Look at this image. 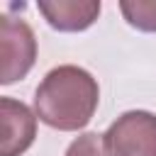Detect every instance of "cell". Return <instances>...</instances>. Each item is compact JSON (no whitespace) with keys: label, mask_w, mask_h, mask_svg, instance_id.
<instances>
[{"label":"cell","mask_w":156,"mask_h":156,"mask_svg":"<svg viewBox=\"0 0 156 156\" xmlns=\"http://www.w3.org/2000/svg\"><path fill=\"white\" fill-rule=\"evenodd\" d=\"M66 156H107L102 134H95V132L80 134L78 139L71 141V146L66 149Z\"/></svg>","instance_id":"obj_7"},{"label":"cell","mask_w":156,"mask_h":156,"mask_svg":"<svg viewBox=\"0 0 156 156\" xmlns=\"http://www.w3.org/2000/svg\"><path fill=\"white\" fill-rule=\"evenodd\" d=\"M37 7L44 20L58 32H83L100 15V2L95 0H51L39 2Z\"/></svg>","instance_id":"obj_5"},{"label":"cell","mask_w":156,"mask_h":156,"mask_svg":"<svg viewBox=\"0 0 156 156\" xmlns=\"http://www.w3.org/2000/svg\"><path fill=\"white\" fill-rule=\"evenodd\" d=\"M119 10L132 27H136L141 32H156V0L119 2Z\"/></svg>","instance_id":"obj_6"},{"label":"cell","mask_w":156,"mask_h":156,"mask_svg":"<svg viewBox=\"0 0 156 156\" xmlns=\"http://www.w3.org/2000/svg\"><path fill=\"white\" fill-rule=\"evenodd\" d=\"M98 102V80L85 68L66 63L41 78L34 93V115L51 129L78 132L93 119Z\"/></svg>","instance_id":"obj_1"},{"label":"cell","mask_w":156,"mask_h":156,"mask_svg":"<svg viewBox=\"0 0 156 156\" xmlns=\"http://www.w3.org/2000/svg\"><path fill=\"white\" fill-rule=\"evenodd\" d=\"M107 156H156V115L129 110L102 134Z\"/></svg>","instance_id":"obj_2"},{"label":"cell","mask_w":156,"mask_h":156,"mask_svg":"<svg viewBox=\"0 0 156 156\" xmlns=\"http://www.w3.org/2000/svg\"><path fill=\"white\" fill-rule=\"evenodd\" d=\"M37 136V115L15 98H0V156H22Z\"/></svg>","instance_id":"obj_4"},{"label":"cell","mask_w":156,"mask_h":156,"mask_svg":"<svg viewBox=\"0 0 156 156\" xmlns=\"http://www.w3.org/2000/svg\"><path fill=\"white\" fill-rule=\"evenodd\" d=\"M0 83L22 80L37 61V39L32 27L12 15L0 17Z\"/></svg>","instance_id":"obj_3"}]
</instances>
